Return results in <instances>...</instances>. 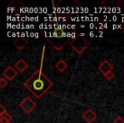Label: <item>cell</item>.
Returning a JSON list of instances; mask_svg holds the SVG:
<instances>
[{"label": "cell", "mask_w": 124, "mask_h": 123, "mask_svg": "<svg viewBox=\"0 0 124 123\" xmlns=\"http://www.w3.org/2000/svg\"><path fill=\"white\" fill-rule=\"evenodd\" d=\"M24 85L37 98H40L53 86V83L43 73L41 67L25 82Z\"/></svg>", "instance_id": "cell-1"}, {"label": "cell", "mask_w": 124, "mask_h": 123, "mask_svg": "<svg viewBox=\"0 0 124 123\" xmlns=\"http://www.w3.org/2000/svg\"><path fill=\"white\" fill-rule=\"evenodd\" d=\"M70 45H71V48H72L77 53L81 55V54L88 47L89 42H88L84 37H81L80 35H78L76 38L71 40Z\"/></svg>", "instance_id": "cell-2"}, {"label": "cell", "mask_w": 124, "mask_h": 123, "mask_svg": "<svg viewBox=\"0 0 124 123\" xmlns=\"http://www.w3.org/2000/svg\"><path fill=\"white\" fill-rule=\"evenodd\" d=\"M36 106H37L36 103L33 102L30 97H26V98L20 104V107H21L25 112L27 113V114L31 113V111L36 108Z\"/></svg>", "instance_id": "cell-3"}, {"label": "cell", "mask_w": 124, "mask_h": 123, "mask_svg": "<svg viewBox=\"0 0 124 123\" xmlns=\"http://www.w3.org/2000/svg\"><path fill=\"white\" fill-rule=\"evenodd\" d=\"M48 40L49 41L50 44H52L54 46V48L57 50H61L68 42L67 38H48Z\"/></svg>", "instance_id": "cell-4"}, {"label": "cell", "mask_w": 124, "mask_h": 123, "mask_svg": "<svg viewBox=\"0 0 124 123\" xmlns=\"http://www.w3.org/2000/svg\"><path fill=\"white\" fill-rule=\"evenodd\" d=\"M16 76H17V71L11 66L7 67V68H5L3 72V77L7 79L8 80H13Z\"/></svg>", "instance_id": "cell-5"}, {"label": "cell", "mask_w": 124, "mask_h": 123, "mask_svg": "<svg viewBox=\"0 0 124 123\" xmlns=\"http://www.w3.org/2000/svg\"><path fill=\"white\" fill-rule=\"evenodd\" d=\"M99 70L104 75H105L106 74H108L109 72H112L113 70V65L108 62L107 60H104L100 65L99 66Z\"/></svg>", "instance_id": "cell-6"}, {"label": "cell", "mask_w": 124, "mask_h": 123, "mask_svg": "<svg viewBox=\"0 0 124 123\" xmlns=\"http://www.w3.org/2000/svg\"><path fill=\"white\" fill-rule=\"evenodd\" d=\"M82 117H83L88 123H92L97 118V114L93 109H88L83 113Z\"/></svg>", "instance_id": "cell-7"}, {"label": "cell", "mask_w": 124, "mask_h": 123, "mask_svg": "<svg viewBox=\"0 0 124 123\" xmlns=\"http://www.w3.org/2000/svg\"><path fill=\"white\" fill-rule=\"evenodd\" d=\"M28 44V41L25 38H16L14 40V45L19 50H23Z\"/></svg>", "instance_id": "cell-8"}, {"label": "cell", "mask_w": 124, "mask_h": 123, "mask_svg": "<svg viewBox=\"0 0 124 123\" xmlns=\"http://www.w3.org/2000/svg\"><path fill=\"white\" fill-rule=\"evenodd\" d=\"M27 68H28V64L26 63V61L23 60V59H20L17 63L15 64V68H16L21 73H23Z\"/></svg>", "instance_id": "cell-9"}, {"label": "cell", "mask_w": 124, "mask_h": 123, "mask_svg": "<svg viewBox=\"0 0 124 123\" xmlns=\"http://www.w3.org/2000/svg\"><path fill=\"white\" fill-rule=\"evenodd\" d=\"M67 67H68L67 63H66L64 60H60L58 63L55 64V68L60 72H64L65 70L67 68Z\"/></svg>", "instance_id": "cell-10"}, {"label": "cell", "mask_w": 124, "mask_h": 123, "mask_svg": "<svg viewBox=\"0 0 124 123\" xmlns=\"http://www.w3.org/2000/svg\"><path fill=\"white\" fill-rule=\"evenodd\" d=\"M7 85H8L7 79H5L4 77H2V78L0 79V87H1V88H4V87Z\"/></svg>", "instance_id": "cell-11"}, {"label": "cell", "mask_w": 124, "mask_h": 123, "mask_svg": "<svg viewBox=\"0 0 124 123\" xmlns=\"http://www.w3.org/2000/svg\"><path fill=\"white\" fill-rule=\"evenodd\" d=\"M105 79H106V80H112L114 77H115V75H114L113 72H109L108 74H106V75H105Z\"/></svg>", "instance_id": "cell-12"}, {"label": "cell", "mask_w": 124, "mask_h": 123, "mask_svg": "<svg viewBox=\"0 0 124 123\" xmlns=\"http://www.w3.org/2000/svg\"><path fill=\"white\" fill-rule=\"evenodd\" d=\"M0 109H0V116L4 115L5 113H7V110L5 109V108L4 107V105H3V104H1V105H0Z\"/></svg>", "instance_id": "cell-13"}, {"label": "cell", "mask_w": 124, "mask_h": 123, "mask_svg": "<svg viewBox=\"0 0 124 123\" xmlns=\"http://www.w3.org/2000/svg\"><path fill=\"white\" fill-rule=\"evenodd\" d=\"M113 123H124V120L122 119V117H120V116H118V117L116 119V121H113Z\"/></svg>", "instance_id": "cell-14"}, {"label": "cell", "mask_w": 124, "mask_h": 123, "mask_svg": "<svg viewBox=\"0 0 124 123\" xmlns=\"http://www.w3.org/2000/svg\"><path fill=\"white\" fill-rule=\"evenodd\" d=\"M1 118H4V119L8 120L9 121H11V117H10V115H9V114H8V113H5V114H4V115L1 116Z\"/></svg>", "instance_id": "cell-15"}, {"label": "cell", "mask_w": 124, "mask_h": 123, "mask_svg": "<svg viewBox=\"0 0 124 123\" xmlns=\"http://www.w3.org/2000/svg\"><path fill=\"white\" fill-rule=\"evenodd\" d=\"M0 123H11V121H9L8 120L4 119V118H0Z\"/></svg>", "instance_id": "cell-16"}, {"label": "cell", "mask_w": 124, "mask_h": 123, "mask_svg": "<svg viewBox=\"0 0 124 123\" xmlns=\"http://www.w3.org/2000/svg\"><path fill=\"white\" fill-rule=\"evenodd\" d=\"M89 36H90V37H93V36H94V33H93V32H90Z\"/></svg>", "instance_id": "cell-17"}, {"label": "cell", "mask_w": 124, "mask_h": 123, "mask_svg": "<svg viewBox=\"0 0 124 123\" xmlns=\"http://www.w3.org/2000/svg\"><path fill=\"white\" fill-rule=\"evenodd\" d=\"M89 27H90V28L92 29V28H93V27H95V26H94L93 24H90V25H89Z\"/></svg>", "instance_id": "cell-18"}, {"label": "cell", "mask_w": 124, "mask_h": 123, "mask_svg": "<svg viewBox=\"0 0 124 123\" xmlns=\"http://www.w3.org/2000/svg\"><path fill=\"white\" fill-rule=\"evenodd\" d=\"M122 29L124 31V22H122Z\"/></svg>", "instance_id": "cell-19"}, {"label": "cell", "mask_w": 124, "mask_h": 123, "mask_svg": "<svg viewBox=\"0 0 124 123\" xmlns=\"http://www.w3.org/2000/svg\"><path fill=\"white\" fill-rule=\"evenodd\" d=\"M71 28H72V29H75V28H76V26H74V25H71Z\"/></svg>", "instance_id": "cell-20"}]
</instances>
